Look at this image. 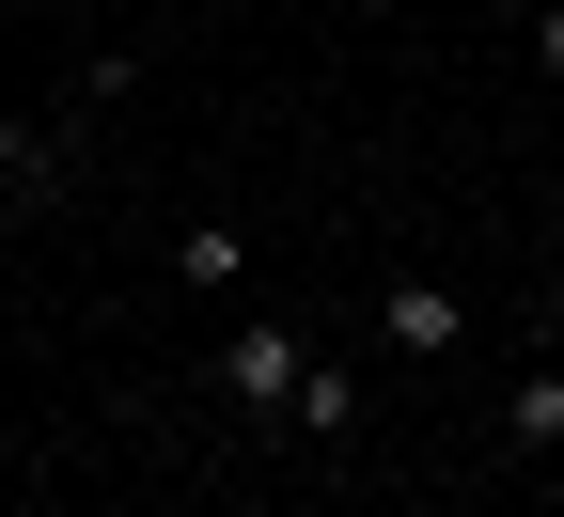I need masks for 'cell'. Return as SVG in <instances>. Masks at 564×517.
<instances>
[{"mask_svg": "<svg viewBox=\"0 0 564 517\" xmlns=\"http://www.w3.org/2000/svg\"><path fill=\"white\" fill-rule=\"evenodd\" d=\"M126 95H141V63H126V47H95V79L63 95L47 126H0V204H47L63 173H79V141H95V110H126Z\"/></svg>", "mask_w": 564, "mask_h": 517, "instance_id": "cell-1", "label": "cell"}, {"mask_svg": "<svg viewBox=\"0 0 564 517\" xmlns=\"http://www.w3.org/2000/svg\"><path fill=\"white\" fill-rule=\"evenodd\" d=\"M299 377H314V330H299V314H236V330H220V408H236V423H282Z\"/></svg>", "mask_w": 564, "mask_h": 517, "instance_id": "cell-2", "label": "cell"}, {"mask_svg": "<svg viewBox=\"0 0 564 517\" xmlns=\"http://www.w3.org/2000/svg\"><path fill=\"white\" fill-rule=\"evenodd\" d=\"M377 345H392V360H455V345H470V299H455L440 267H392V282H377Z\"/></svg>", "mask_w": 564, "mask_h": 517, "instance_id": "cell-3", "label": "cell"}, {"mask_svg": "<svg viewBox=\"0 0 564 517\" xmlns=\"http://www.w3.org/2000/svg\"><path fill=\"white\" fill-rule=\"evenodd\" d=\"M502 455H564V360L502 377Z\"/></svg>", "mask_w": 564, "mask_h": 517, "instance_id": "cell-4", "label": "cell"}, {"mask_svg": "<svg viewBox=\"0 0 564 517\" xmlns=\"http://www.w3.org/2000/svg\"><path fill=\"white\" fill-rule=\"evenodd\" d=\"M173 282H188V299H236V282H251V236H236V219H188V236H173Z\"/></svg>", "mask_w": 564, "mask_h": 517, "instance_id": "cell-5", "label": "cell"}, {"mask_svg": "<svg viewBox=\"0 0 564 517\" xmlns=\"http://www.w3.org/2000/svg\"><path fill=\"white\" fill-rule=\"evenodd\" d=\"M282 423H299L314 455H345V439H361V377H345V360H314V377H299V408H282Z\"/></svg>", "mask_w": 564, "mask_h": 517, "instance_id": "cell-6", "label": "cell"}, {"mask_svg": "<svg viewBox=\"0 0 564 517\" xmlns=\"http://www.w3.org/2000/svg\"><path fill=\"white\" fill-rule=\"evenodd\" d=\"M533 63H549V79H564V0H549V17H533Z\"/></svg>", "mask_w": 564, "mask_h": 517, "instance_id": "cell-7", "label": "cell"}, {"mask_svg": "<svg viewBox=\"0 0 564 517\" xmlns=\"http://www.w3.org/2000/svg\"><path fill=\"white\" fill-rule=\"evenodd\" d=\"M533 345H549V360H564V282H549V314H533Z\"/></svg>", "mask_w": 564, "mask_h": 517, "instance_id": "cell-8", "label": "cell"}, {"mask_svg": "<svg viewBox=\"0 0 564 517\" xmlns=\"http://www.w3.org/2000/svg\"><path fill=\"white\" fill-rule=\"evenodd\" d=\"M486 17H518V32H533V17H549V0H486Z\"/></svg>", "mask_w": 564, "mask_h": 517, "instance_id": "cell-9", "label": "cell"}]
</instances>
